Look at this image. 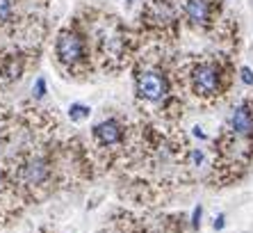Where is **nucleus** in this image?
Instances as JSON below:
<instances>
[{
  "instance_id": "1",
  "label": "nucleus",
  "mask_w": 253,
  "mask_h": 233,
  "mask_svg": "<svg viewBox=\"0 0 253 233\" xmlns=\"http://www.w3.org/2000/svg\"><path fill=\"white\" fill-rule=\"evenodd\" d=\"M55 53H57V59L66 66H76L80 59L84 58V44L83 39L76 35V32H59L57 44H55Z\"/></svg>"
},
{
  "instance_id": "2",
  "label": "nucleus",
  "mask_w": 253,
  "mask_h": 233,
  "mask_svg": "<svg viewBox=\"0 0 253 233\" xmlns=\"http://www.w3.org/2000/svg\"><path fill=\"white\" fill-rule=\"evenodd\" d=\"M137 92L146 101H160L167 96L169 85H167L165 76H160L155 71H148V73H141L139 80H137Z\"/></svg>"
},
{
  "instance_id": "3",
  "label": "nucleus",
  "mask_w": 253,
  "mask_h": 233,
  "mask_svg": "<svg viewBox=\"0 0 253 233\" xmlns=\"http://www.w3.org/2000/svg\"><path fill=\"white\" fill-rule=\"evenodd\" d=\"M194 87L201 94H214L219 87V76L212 66H199L194 71Z\"/></svg>"
},
{
  "instance_id": "4",
  "label": "nucleus",
  "mask_w": 253,
  "mask_h": 233,
  "mask_svg": "<svg viewBox=\"0 0 253 233\" xmlns=\"http://www.w3.org/2000/svg\"><path fill=\"white\" fill-rule=\"evenodd\" d=\"M94 137L100 142L103 146H112V144H117L119 140H121V128H119V123L117 121H103V123H98L94 128Z\"/></svg>"
},
{
  "instance_id": "5",
  "label": "nucleus",
  "mask_w": 253,
  "mask_h": 233,
  "mask_svg": "<svg viewBox=\"0 0 253 233\" xmlns=\"http://www.w3.org/2000/svg\"><path fill=\"white\" fill-rule=\"evenodd\" d=\"M21 176H23L25 183H32V185L43 183L46 181V176H48V165L43 163L42 158H35V160H30V163L23 167Z\"/></svg>"
},
{
  "instance_id": "6",
  "label": "nucleus",
  "mask_w": 253,
  "mask_h": 233,
  "mask_svg": "<svg viewBox=\"0 0 253 233\" xmlns=\"http://www.w3.org/2000/svg\"><path fill=\"white\" fill-rule=\"evenodd\" d=\"M233 128L237 135H251L253 133V116L247 105H240L233 115Z\"/></svg>"
},
{
  "instance_id": "7",
  "label": "nucleus",
  "mask_w": 253,
  "mask_h": 233,
  "mask_svg": "<svg viewBox=\"0 0 253 233\" xmlns=\"http://www.w3.org/2000/svg\"><path fill=\"white\" fill-rule=\"evenodd\" d=\"M185 9H187V16L199 25H203L208 21V16H210V7H208L206 0H187Z\"/></svg>"
},
{
  "instance_id": "8",
  "label": "nucleus",
  "mask_w": 253,
  "mask_h": 233,
  "mask_svg": "<svg viewBox=\"0 0 253 233\" xmlns=\"http://www.w3.org/2000/svg\"><path fill=\"white\" fill-rule=\"evenodd\" d=\"M89 112H91V110H89L87 105H80V103H73L69 108V116L73 119V121H83V119H87Z\"/></svg>"
},
{
  "instance_id": "9",
  "label": "nucleus",
  "mask_w": 253,
  "mask_h": 233,
  "mask_svg": "<svg viewBox=\"0 0 253 233\" xmlns=\"http://www.w3.org/2000/svg\"><path fill=\"white\" fill-rule=\"evenodd\" d=\"M14 16V5L12 0H0V25L7 23Z\"/></svg>"
},
{
  "instance_id": "10",
  "label": "nucleus",
  "mask_w": 253,
  "mask_h": 233,
  "mask_svg": "<svg viewBox=\"0 0 253 233\" xmlns=\"http://www.w3.org/2000/svg\"><path fill=\"white\" fill-rule=\"evenodd\" d=\"M240 76H242V82H244V85H253V71L249 69V66H244V69L240 71Z\"/></svg>"
},
{
  "instance_id": "11",
  "label": "nucleus",
  "mask_w": 253,
  "mask_h": 233,
  "mask_svg": "<svg viewBox=\"0 0 253 233\" xmlns=\"http://www.w3.org/2000/svg\"><path fill=\"white\" fill-rule=\"evenodd\" d=\"M201 215H203V208H201V206H196L194 213H192V227H194V229L201 227Z\"/></svg>"
},
{
  "instance_id": "12",
  "label": "nucleus",
  "mask_w": 253,
  "mask_h": 233,
  "mask_svg": "<svg viewBox=\"0 0 253 233\" xmlns=\"http://www.w3.org/2000/svg\"><path fill=\"white\" fill-rule=\"evenodd\" d=\"M43 94H46V80H43V78H39V80H37V85H35V96H37V99H42Z\"/></svg>"
},
{
  "instance_id": "13",
  "label": "nucleus",
  "mask_w": 253,
  "mask_h": 233,
  "mask_svg": "<svg viewBox=\"0 0 253 233\" xmlns=\"http://www.w3.org/2000/svg\"><path fill=\"white\" fill-rule=\"evenodd\" d=\"M212 227H214V231H221V229L226 227V222H224V215H219L217 220H214V224H212Z\"/></svg>"
},
{
  "instance_id": "14",
  "label": "nucleus",
  "mask_w": 253,
  "mask_h": 233,
  "mask_svg": "<svg viewBox=\"0 0 253 233\" xmlns=\"http://www.w3.org/2000/svg\"><path fill=\"white\" fill-rule=\"evenodd\" d=\"M192 163H194V165L203 163V153H201V151H192Z\"/></svg>"
},
{
  "instance_id": "15",
  "label": "nucleus",
  "mask_w": 253,
  "mask_h": 233,
  "mask_svg": "<svg viewBox=\"0 0 253 233\" xmlns=\"http://www.w3.org/2000/svg\"><path fill=\"white\" fill-rule=\"evenodd\" d=\"M194 135H196V137H206V133H203V130H199V128H194Z\"/></svg>"
},
{
  "instance_id": "16",
  "label": "nucleus",
  "mask_w": 253,
  "mask_h": 233,
  "mask_svg": "<svg viewBox=\"0 0 253 233\" xmlns=\"http://www.w3.org/2000/svg\"><path fill=\"white\" fill-rule=\"evenodd\" d=\"M2 183H5V176H2V169H0V190H2Z\"/></svg>"
}]
</instances>
